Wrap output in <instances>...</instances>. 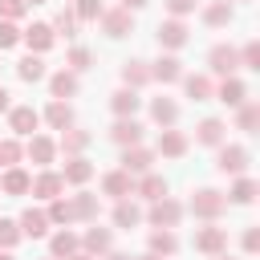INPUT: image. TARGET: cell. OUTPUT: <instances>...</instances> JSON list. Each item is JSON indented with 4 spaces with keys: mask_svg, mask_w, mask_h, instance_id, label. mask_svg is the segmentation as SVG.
<instances>
[{
    "mask_svg": "<svg viewBox=\"0 0 260 260\" xmlns=\"http://www.w3.org/2000/svg\"><path fill=\"white\" fill-rule=\"evenodd\" d=\"M183 211H191V215H195V219H203V223H215V219L228 211V195H223V191H215V187H199Z\"/></svg>",
    "mask_w": 260,
    "mask_h": 260,
    "instance_id": "6da1fadb",
    "label": "cell"
},
{
    "mask_svg": "<svg viewBox=\"0 0 260 260\" xmlns=\"http://www.w3.org/2000/svg\"><path fill=\"white\" fill-rule=\"evenodd\" d=\"M142 215H146L154 228H179V219H183V203L171 199V195H162V199H154Z\"/></svg>",
    "mask_w": 260,
    "mask_h": 260,
    "instance_id": "7a4b0ae2",
    "label": "cell"
},
{
    "mask_svg": "<svg viewBox=\"0 0 260 260\" xmlns=\"http://www.w3.org/2000/svg\"><path fill=\"white\" fill-rule=\"evenodd\" d=\"M98 24H102V32H106V37H114V41H118V37L134 32V12H130V8H122V4H118V8H102Z\"/></svg>",
    "mask_w": 260,
    "mask_h": 260,
    "instance_id": "3957f363",
    "label": "cell"
},
{
    "mask_svg": "<svg viewBox=\"0 0 260 260\" xmlns=\"http://www.w3.org/2000/svg\"><path fill=\"white\" fill-rule=\"evenodd\" d=\"M20 41L28 45V53L45 57V53L57 45V32H53V24H45V20H32L28 28H20Z\"/></svg>",
    "mask_w": 260,
    "mask_h": 260,
    "instance_id": "277c9868",
    "label": "cell"
},
{
    "mask_svg": "<svg viewBox=\"0 0 260 260\" xmlns=\"http://www.w3.org/2000/svg\"><path fill=\"white\" fill-rule=\"evenodd\" d=\"M207 69H211L215 77H236V69H240V49H236V45H211Z\"/></svg>",
    "mask_w": 260,
    "mask_h": 260,
    "instance_id": "5b68a950",
    "label": "cell"
},
{
    "mask_svg": "<svg viewBox=\"0 0 260 260\" xmlns=\"http://www.w3.org/2000/svg\"><path fill=\"white\" fill-rule=\"evenodd\" d=\"M215 150H219V154H215V167H219L223 175H244V171H248V162H252L248 146H236V142L228 146V142H219Z\"/></svg>",
    "mask_w": 260,
    "mask_h": 260,
    "instance_id": "8992f818",
    "label": "cell"
},
{
    "mask_svg": "<svg viewBox=\"0 0 260 260\" xmlns=\"http://www.w3.org/2000/svg\"><path fill=\"white\" fill-rule=\"evenodd\" d=\"M187 41H191V32H187V20H183V16H171V20H162V24H158V49L179 53Z\"/></svg>",
    "mask_w": 260,
    "mask_h": 260,
    "instance_id": "52a82bcc",
    "label": "cell"
},
{
    "mask_svg": "<svg viewBox=\"0 0 260 260\" xmlns=\"http://www.w3.org/2000/svg\"><path fill=\"white\" fill-rule=\"evenodd\" d=\"M118 162H122V171H126V175H134V179H138V175L154 171V150H150V146H142V142H138V146H122V158H118Z\"/></svg>",
    "mask_w": 260,
    "mask_h": 260,
    "instance_id": "ba28073f",
    "label": "cell"
},
{
    "mask_svg": "<svg viewBox=\"0 0 260 260\" xmlns=\"http://www.w3.org/2000/svg\"><path fill=\"white\" fill-rule=\"evenodd\" d=\"M65 191V179H61V171H53V167H41L37 175H32V187H28V195H37V199H57Z\"/></svg>",
    "mask_w": 260,
    "mask_h": 260,
    "instance_id": "9c48e42d",
    "label": "cell"
},
{
    "mask_svg": "<svg viewBox=\"0 0 260 260\" xmlns=\"http://www.w3.org/2000/svg\"><path fill=\"white\" fill-rule=\"evenodd\" d=\"M195 252H203V256H219V252H228V232L223 228H215V223H203V228H195Z\"/></svg>",
    "mask_w": 260,
    "mask_h": 260,
    "instance_id": "30bf717a",
    "label": "cell"
},
{
    "mask_svg": "<svg viewBox=\"0 0 260 260\" xmlns=\"http://www.w3.org/2000/svg\"><path fill=\"white\" fill-rule=\"evenodd\" d=\"M37 126H41V114L32 106H8V130H12V138L37 134Z\"/></svg>",
    "mask_w": 260,
    "mask_h": 260,
    "instance_id": "8fae6325",
    "label": "cell"
},
{
    "mask_svg": "<svg viewBox=\"0 0 260 260\" xmlns=\"http://www.w3.org/2000/svg\"><path fill=\"white\" fill-rule=\"evenodd\" d=\"M24 158L37 162V167H53V158H57V138H49V134H28Z\"/></svg>",
    "mask_w": 260,
    "mask_h": 260,
    "instance_id": "7c38bea8",
    "label": "cell"
},
{
    "mask_svg": "<svg viewBox=\"0 0 260 260\" xmlns=\"http://www.w3.org/2000/svg\"><path fill=\"white\" fill-rule=\"evenodd\" d=\"M187 134L183 130H175V126H162L158 130V142H154V154H162V158H183L187 154Z\"/></svg>",
    "mask_w": 260,
    "mask_h": 260,
    "instance_id": "4fadbf2b",
    "label": "cell"
},
{
    "mask_svg": "<svg viewBox=\"0 0 260 260\" xmlns=\"http://www.w3.org/2000/svg\"><path fill=\"white\" fill-rule=\"evenodd\" d=\"M142 134H146V126L138 118H114V126H110V142H118V146H138Z\"/></svg>",
    "mask_w": 260,
    "mask_h": 260,
    "instance_id": "5bb4252c",
    "label": "cell"
},
{
    "mask_svg": "<svg viewBox=\"0 0 260 260\" xmlns=\"http://www.w3.org/2000/svg\"><path fill=\"white\" fill-rule=\"evenodd\" d=\"M28 187H32V175L16 162V167H4L0 171V191L4 195H12V199H20V195H28Z\"/></svg>",
    "mask_w": 260,
    "mask_h": 260,
    "instance_id": "9a60e30c",
    "label": "cell"
},
{
    "mask_svg": "<svg viewBox=\"0 0 260 260\" xmlns=\"http://www.w3.org/2000/svg\"><path fill=\"white\" fill-rule=\"evenodd\" d=\"M77 89H81V81H77L73 69H57V73H49V98L69 102V98H77Z\"/></svg>",
    "mask_w": 260,
    "mask_h": 260,
    "instance_id": "2e32d148",
    "label": "cell"
},
{
    "mask_svg": "<svg viewBox=\"0 0 260 260\" xmlns=\"http://www.w3.org/2000/svg\"><path fill=\"white\" fill-rule=\"evenodd\" d=\"M61 179H65V187H85V183L93 179V162H89L85 154H73V158H65Z\"/></svg>",
    "mask_w": 260,
    "mask_h": 260,
    "instance_id": "e0dca14e",
    "label": "cell"
},
{
    "mask_svg": "<svg viewBox=\"0 0 260 260\" xmlns=\"http://www.w3.org/2000/svg\"><path fill=\"white\" fill-rule=\"evenodd\" d=\"M102 195H110V199H126V195H134V175H126L122 167L106 171V175H102Z\"/></svg>",
    "mask_w": 260,
    "mask_h": 260,
    "instance_id": "ac0fdd59",
    "label": "cell"
},
{
    "mask_svg": "<svg viewBox=\"0 0 260 260\" xmlns=\"http://www.w3.org/2000/svg\"><path fill=\"white\" fill-rule=\"evenodd\" d=\"M114 228H122V232H130V228H138L146 215H142V207L134 203V195H126V199H114Z\"/></svg>",
    "mask_w": 260,
    "mask_h": 260,
    "instance_id": "d6986e66",
    "label": "cell"
},
{
    "mask_svg": "<svg viewBox=\"0 0 260 260\" xmlns=\"http://www.w3.org/2000/svg\"><path fill=\"white\" fill-rule=\"evenodd\" d=\"M16 223H20V236H28V240H45V236H49V228H53V223H49V215H45L41 207H24Z\"/></svg>",
    "mask_w": 260,
    "mask_h": 260,
    "instance_id": "ffe728a7",
    "label": "cell"
},
{
    "mask_svg": "<svg viewBox=\"0 0 260 260\" xmlns=\"http://www.w3.org/2000/svg\"><path fill=\"white\" fill-rule=\"evenodd\" d=\"M110 248H114V232H110V228H98V219H93V228L81 232V252H89V256L98 260V256L110 252Z\"/></svg>",
    "mask_w": 260,
    "mask_h": 260,
    "instance_id": "44dd1931",
    "label": "cell"
},
{
    "mask_svg": "<svg viewBox=\"0 0 260 260\" xmlns=\"http://www.w3.org/2000/svg\"><path fill=\"white\" fill-rule=\"evenodd\" d=\"M232 0H207L203 8H199V20L207 24V28H228L232 24Z\"/></svg>",
    "mask_w": 260,
    "mask_h": 260,
    "instance_id": "7402d4cb",
    "label": "cell"
},
{
    "mask_svg": "<svg viewBox=\"0 0 260 260\" xmlns=\"http://www.w3.org/2000/svg\"><path fill=\"white\" fill-rule=\"evenodd\" d=\"M183 77V61L175 57V53H162L154 65H150V81H158V85H175Z\"/></svg>",
    "mask_w": 260,
    "mask_h": 260,
    "instance_id": "603a6c76",
    "label": "cell"
},
{
    "mask_svg": "<svg viewBox=\"0 0 260 260\" xmlns=\"http://www.w3.org/2000/svg\"><path fill=\"white\" fill-rule=\"evenodd\" d=\"M179 85H183V93H187L191 102H211V93H215V81H211L207 73H183Z\"/></svg>",
    "mask_w": 260,
    "mask_h": 260,
    "instance_id": "cb8c5ba5",
    "label": "cell"
},
{
    "mask_svg": "<svg viewBox=\"0 0 260 260\" xmlns=\"http://www.w3.org/2000/svg\"><path fill=\"white\" fill-rule=\"evenodd\" d=\"M211 98H219L228 110H236V106H244L248 102V85L240 81V77H219V85H215V93Z\"/></svg>",
    "mask_w": 260,
    "mask_h": 260,
    "instance_id": "d4e9b609",
    "label": "cell"
},
{
    "mask_svg": "<svg viewBox=\"0 0 260 260\" xmlns=\"http://www.w3.org/2000/svg\"><path fill=\"white\" fill-rule=\"evenodd\" d=\"M73 252H81V236H77V232H69V228H57V232L49 236V256L69 260Z\"/></svg>",
    "mask_w": 260,
    "mask_h": 260,
    "instance_id": "484cf974",
    "label": "cell"
},
{
    "mask_svg": "<svg viewBox=\"0 0 260 260\" xmlns=\"http://www.w3.org/2000/svg\"><path fill=\"white\" fill-rule=\"evenodd\" d=\"M134 195H138V199H146V203H154V199H162V195H167V179H162L158 171H146V175H138V179H134Z\"/></svg>",
    "mask_w": 260,
    "mask_h": 260,
    "instance_id": "4316f807",
    "label": "cell"
},
{
    "mask_svg": "<svg viewBox=\"0 0 260 260\" xmlns=\"http://www.w3.org/2000/svg\"><path fill=\"white\" fill-rule=\"evenodd\" d=\"M138 106H142V98H138V89H114L110 93V110H114V118H134L138 114Z\"/></svg>",
    "mask_w": 260,
    "mask_h": 260,
    "instance_id": "83f0119b",
    "label": "cell"
},
{
    "mask_svg": "<svg viewBox=\"0 0 260 260\" xmlns=\"http://www.w3.org/2000/svg\"><path fill=\"white\" fill-rule=\"evenodd\" d=\"M150 122H154V126H175V122H179V102L167 98V93L150 98Z\"/></svg>",
    "mask_w": 260,
    "mask_h": 260,
    "instance_id": "f1b7e54d",
    "label": "cell"
},
{
    "mask_svg": "<svg viewBox=\"0 0 260 260\" xmlns=\"http://www.w3.org/2000/svg\"><path fill=\"white\" fill-rule=\"evenodd\" d=\"M146 252H154V256H175L179 252V236L171 232V228H154L150 236H146Z\"/></svg>",
    "mask_w": 260,
    "mask_h": 260,
    "instance_id": "f546056e",
    "label": "cell"
},
{
    "mask_svg": "<svg viewBox=\"0 0 260 260\" xmlns=\"http://www.w3.org/2000/svg\"><path fill=\"white\" fill-rule=\"evenodd\" d=\"M41 122H49V130H69V126H73V106H69V102H57V98H53V102L45 106Z\"/></svg>",
    "mask_w": 260,
    "mask_h": 260,
    "instance_id": "4dcf8cb0",
    "label": "cell"
},
{
    "mask_svg": "<svg viewBox=\"0 0 260 260\" xmlns=\"http://www.w3.org/2000/svg\"><path fill=\"white\" fill-rule=\"evenodd\" d=\"M89 130H77V126H69V130H61V138H57V150H65V158H73V154H85V146H89Z\"/></svg>",
    "mask_w": 260,
    "mask_h": 260,
    "instance_id": "1f68e13d",
    "label": "cell"
},
{
    "mask_svg": "<svg viewBox=\"0 0 260 260\" xmlns=\"http://www.w3.org/2000/svg\"><path fill=\"white\" fill-rule=\"evenodd\" d=\"M223 134H228L223 118H203V122L195 126V142H199V146H219Z\"/></svg>",
    "mask_w": 260,
    "mask_h": 260,
    "instance_id": "d6a6232c",
    "label": "cell"
},
{
    "mask_svg": "<svg viewBox=\"0 0 260 260\" xmlns=\"http://www.w3.org/2000/svg\"><path fill=\"white\" fill-rule=\"evenodd\" d=\"M16 77H20V81H28V85H37V81H45V77H49V69H45V61H41L37 53H28V57H20V61H16Z\"/></svg>",
    "mask_w": 260,
    "mask_h": 260,
    "instance_id": "836d02e7",
    "label": "cell"
},
{
    "mask_svg": "<svg viewBox=\"0 0 260 260\" xmlns=\"http://www.w3.org/2000/svg\"><path fill=\"white\" fill-rule=\"evenodd\" d=\"M98 211H102V203H98V195H93V191H77V195H73V219L93 223V219H98Z\"/></svg>",
    "mask_w": 260,
    "mask_h": 260,
    "instance_id": "e575fe53",
    "label": "cell"
},
{
    "mask_svg": "<svg viewBox=\"0 0 260 260\" xmlns=\"http://www.w3.org/2000/svg\"><path fill=\"white\" fill-rule=\"evenodd\" d=\"M122 85H126V89L150 85V65H146V61H126V65H122Z\"/></svg>",
    "mask_w": 260,
    "mask_h": 260,
    "instance_id": "d590c367",
    "label": "cell"
},
{
    "mask_svg": "<svg viewBox=\"0 0 260 260\" xmlns=\"http://www.w3.org/2000/svg\"><path fill=\"white\" fill-rule=\"evenodd\" d=\"M256 179L252 175H236V183H232V191H228V203H240V207H248L252 199H256Z\"/></svg>",
    "mask_w": 260,
    "mask_h": 260,
    "instance_id": "8d00e7d4",
    "label": "cell"
},
{
    "mask_svg": "<svg viewBox=\"0 0 260 260\" xmlns=\"http://www.w3.org/2000/svg\"><path fill=\"white\" fill-rule=\"evenodd\" d=\"M49 223L53 228H69L73 223V199H65V195H57V199H49Z\"/></svg>",
    "mask_w": 260,
    "mask_h": 260,
    "instance_id": "74e56055",
    "label": "cell"
},
{
    "mask_svg": "<svg viewBox=\"0 0 260 260\" xmlns=\"http://www.w3.org/2000/svg\"><path fill=\"white\" fill-rule=\"evenodd\" d=\"M256 126H260V106H256V102H244V106H236V130L252 134Z\"/></svg>",
    "mask_w": 260,
    "mask_h": 260,
    "instance_id": "f35d334b",
    "label": "cell"
},
{
    "mask_svg": "<svg viewBox=\"0 0 260 260\" xmlns=\"http://www.w3.org/2000/svg\"><path fill=\"white\" fill-rule=\"evenodd\" d=\"M24 158V142L20 138H0V171L4 167H16Z\"/></svg>",
    "mask_w": 260,
    "mask_h": 260,
    "instance_id": "ab89813d",
    "label": "cell"
},
{
    "mask_svg": "<svg viewBox=\"0 0 260 260\" xmlns=\"http://www.w3.org/2000/svg\"><path fill=\"white\" fill-rule=\"evenodd\" d=\"M53 32H57V37H65V41H73V37H77V16H73V8H61V12L53 16Z\"/></svg>",
    "mask_w": 260,
    "mask_h": 260,
    "instance_id": "60d3db41",
    "label": "cell"
},
{
    "mask_svg": "<svg viewBox=\"0 0 260 260\" xmlns=\"http://www.w3.org/2000/svg\"><path fill=\"white\" fill-rule=\"evenodd\" d=\"M93 65V53L85 49V45H73L69 53H65V69H73V73H85Z\"/></svg>",
    "mask_w": 260,
    "mask_h": 260,
    "instance_id": "b9f144b4",
    "label": "cell"
},
{
    "mask_svg": "<svg viewBox=\"0 0 260 260\" xmlns=\"http://www.w3.org/2000/svg\"><path fill=\"white\" fill-rule=\"evenodd\" d=\"M73 16H77V24H98L102 0H73Z\"/></svg>",
    "mask_w": 260,
    "mask_h": 260,
    "instance_id": "7bdbcfd3",
    "label": "cell"
},
{
    "mask_svg": "<svg viewBox=\"0 0 260 260\" xmlns=\"http://www.w3.org/2000/svg\"><path fill=\"white\" fill-rule=\"evenodd\" d=\"M20 240H24V236H20V223H16V219H4V215H0V248H8V252H12V248H16Z\"/></svg>",
    "mask_w": 260,
    "mask_h": 260,
    "instance_id": "ee69618b",
    "label": "cell"
},
{
    "mask_svg": "<svg viewBox=\"0 0 260 260\" xmlns=\"http://www.w3.org/2000/svg\"><path fill=\"white\" fill-rule=\"evenodd\" d=\"M16 45H20L16 20H0V53H8V49H16Z\"/></svg>",
    "mask_w": 260,
    "mask_h": 260,
    "instance_id": "f6af8a7d",
    "label": "cell"
},
{
    "mask_svg": "<svg viewBox=\"0 0 260 260\" xmlns=\"http://www.w3.org/2000/svg\"><path fill=\"white\" fill-rule=\"evenodd\" d=\"M240 69H260V41H248L240 49Z\"/></svg>",
    "mask_w": 260,
    "mask_h": 260,
    "instance_id": "bcb514c9",
    "label": "cell"
},
{
    "mask_svg": "<svg viewBox=\"0 0 260 260\" xmlns=\"http://www.w3.org/2000/svg\"><path fill=\"white\" fill-rule=\"evenodd\" d=\"M24 12H28L24 0H0V20H20Z\"/></svg>",
    "mask_w": 260,
    "mask_h": 260,
    "instance_id": "7dc6e473",
    "label": "cell"
},
{
    "mask_svg": "<svg viewBox=\"0 0 260 260\" xmlns=\"http://www.w3.org/2000/svg\"><path fill=\"white\" fill-rule=\"evenodd\" d=\"M240 248H244L248 256H256V252H260V228H244V236H240Z\"/></svg>",
    "mask_w": 260,
    "mask_h": 260,
    "instance_id": "c3c4849f",
    "label": "cell"
},
{
    "mask_svg": "<svg viewBox=\"0 0 260 260\" xmlns=\"http://www.w3.org/2000/svg\"><path fill=\"white\" fill-rule=\"evenodd\" d=\"M195 4H199V0H162V8H167L171 16H191Z\"/></svg>",
    "mask_w": 260,
    "mask_h": 260,
    "instance_id": "681fc988",
    "label": "cell"
},
{
    "mask_svg": "<svg viewBox=\"0 0 260 260\" xmlns=\"http://www.w3.org/2000/svg\"><path fill=\"white\" fill-rule=\"evenodd\" d=\"M8 106H12V93L0 85V114H8Z\"/></svg>",
    "mask_w": 260,
    "mask_h": 260,
    "instance_id": "f907efd6",
    "label": "cell"
},
{
    "mask_svg": "<svg viewBox=\"0 0 260 260\" xmlns=\"http://www.w3.org/2000/svg\"><path fill=\"white\" fill-rule=\"evenodd\" d=\"M98 260H130V256H126V252H114V248H110V252H102Z\"/></svg>",
    "mask_w": 260,
    "mask_h": 260,
    "instance_id": "816d5d0a",
    "label": "cell"
},
{
    "mask_svg": "<svg viewBox=\"0 0 260 260\" xmlns=\"http://www.w3.org/2000/svg\"><path fill=\"white\" fill-rule=\"evenodd\" d=\"M118 4H122V8H130V12H138V8H142V4H150V0H118Z\"/></svg>",
    "mask_w": 260,
    "mask_h": 260,
    "instance_id": "f5cc1de1",
    "label": "cell"
},
{
    "mask_svg": "<svg viewBox=\"0 0 260 260\" xmlns=\"http://www.w3.org/2000/svg\"><path fill=\"white\" fill-rule=\"evenodd\" d=\"M130 260H167V256H154V252H142V256H130Z\"/></svg>",
    "mask_w": 260,
    "mask_h": 260,
    "instance_id": "db71d44e",
    "label": "cell"
},
{
    "mask_svg": "<svg viewBox=\"0 0 260 260\" xmlns=\"http://www.w3.org/2000/svg\"><path fill=\"white\" fill-rule=\"evenodd\" d=\"M69 260H93V256H89V252H73Z\"/></svg>",
    "mask_w": 260,
    "mask_h": 260,
    "instance_id": "11a10c76",
    "label": "cell"
},
{
    "mask_svg": "<svg viewBox=\"0 0 260 260\" xmlns=\"http://www.w3.org/2000/svg\"><path fill=\"white\" fill-rule=\"evenodd\" d=\"M0 260H12V252H8V248H0Z\"/></svg>",
    "mask_w": 260,
    "mask_h": 260,
    "instance_id": "9f6ffc18",
    "label": "cell"
},
{
    "mask_svg": "<svg viewBox=\"0 0 260 260\" xmlns=\"http://www.w3.org/2000/svg\"><path fill=\"white\" fill-rule=\"evenodd\" d=\"M215 260H236V256H228V252H219V256H215Z\"/></svg>",
    "mask_w": 260,
    "mask_h": 260,
    "instance_id": "6f0895ef",
    "label": "cell"
},
{
    "mask_svg": "<svg viewBox=\"0 0 260 260\" xmlns=\"http://www.w3.org/2000/svg\"><path fill=\"white\" fill-rule=\"evenodd\" d=\"M24 4H28V8H32V4H45V0H24Z\"/></svg>",
    "mask_w": 260,
    "mask_h": 260,
    "instance_id": "680465c9",
    "label": "cell"
},
{
    "mask_svg": "<svg viewBox=\"0 0 260 260\" xmlns=\"http://www.w3.org/2000/svg\"><path fill=\"white\" fill-rule=\"evenodd\" d=\"M45 260H57V256H45Z\"/></svg>",
    "mask_w": 260,
    "mask_h": 260,
    "instance_id": "91938a15",
    "label": "cell"
}]
</instances>
